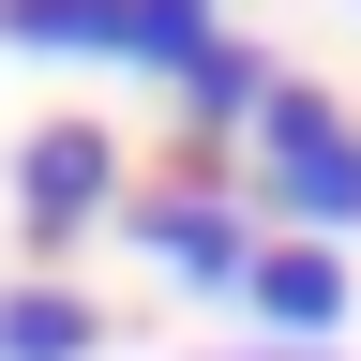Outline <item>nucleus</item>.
I'll return each mask as SVG.
<instances>
[{
  "mask_svg": "<svg viewBox=\"0 0 361 361\" xmlns=\"http://www.w3.org/2000/svg\"><path fill=\"white\" fill-rule=\"evenodd\" d=\"M180 106H196V121H256V106H271V61H256V45H226V30H211V61L180 75Z\"/></svg>",
  "mask_w": 361,
  "mask_h": 361,
  "instance_id": "nucleus-7",
  "label": "nucleus"
},
{
  "mask_svg": "<svg viewBox=\"0 0 361 361\" xmlns=\"http://www.w3.org/2000/svg\"><path fill=\"white\" fill-rule=\"evenodd\" d=\"M256 135H271V196H286L301 226H361V135H346V106H331V90L271 75Z\"/></svg>",
  "mask_w": 361,
  "mask_h": 361,
  "instance_id": "nucleus-2",
  "label": "nucleus"
},
{
  "mask_svg": "<svg viewBox=\"0 0 361 361\" xmlns=\"http://www.w3.org/2000/svg\"><path fill=\"white\" fill-rule=\"evenodd\" d=\"M241 286H256V316H271V331H331V316H346V271H331V241H271V256H241Z\"/></svg>",
  "mask_w": 361,
  "mask_h": 361,
  "instance_id": "nucleus-4",
  "label": "nucleus"
},
{
  "mask_svg": "<svg viewBox=\"0 0 361 361\" xmlns=\"http://www.w3.org/2000/svg\"><path fill=\"white\" fill-rule=\"evenodd\" d=\"M0 45H90V61L196 75L211 61V16H196V0H0Z\"/></svg>",
  "mask_w": 361,
  "mask_h": 361,
  "instance_id": "nucleus-1",
  "label": "nucleus"
},
{
  "mask_svg": "<svg viewBox=\"0 0 361 361\" xmlns=\"http://www.w3.org/2000/svg\"><path fill=\"white\" fill-rule=\"evenodd\" d=\"M135 241H151L180 286H241V226H226V196H151V211H135Z\"/></svg>",
  "mask_w": 361,
  "mask_h": 361,
  "instance_id": "nucleus-5",
  "label": "nucleus"
},
{
  "mask_svg": "<svg viewBox=\"0 0 361 361\" xmlns=\"http://www.w3.org/2000/svg\"><path fill=\"white\" fill-rule=\"evenodd\" d=\"M106 331H90L75 286H0V361H90Z\"/></svg>",
  "mask_w": 361,
  "mask_h": 361,
  "instance_id": "nucleus-6",
  "label": "nucleus"
},
{
  "mask_svg": "<svg viewBox=\"0 0 361 361\" xmlns=\"http://www.w3.org/2000/svg\"><path fill=\"white\" fill-rule=\"evenodd\" d=\"M121 196V135H90V121H45L30 151H16V211H30V241H75L90 211Z\"/></svg>",
  "mask_w": 361,
  "mask_h": 361,
  "instance_id": "nucleus-3",
  "label": "nucleus"
},
{
  "mask_svg": "<svg viewBox=\"0 0 361 361\" xmlns=\"http://www.w3.org/2000/svg\"><path fill=\"white\" fill-rule=\"evenodd\" d=\"M271 361H331V346H271Z\"/></svg>",
  "mask_w": 361,
  "mask_h": 361,
  "instance_id": "nucleus-8",
  "label": "nucleus"
}]
</instances>
